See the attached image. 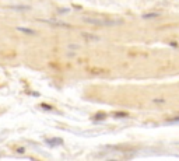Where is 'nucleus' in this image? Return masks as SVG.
<instances>
[{
	"instance_id": "f257e3e1",
	"label": "nucleus",
	"mask_w": 179,
	"mask_h": 161,
	"mask_svg": "<svg viewBox=\"0 0 179 161\" xmlns=\"http://www.w3.org/2000/svg\"><path fill=\"white\" fill-rule=\"evenodd\" d=\"M84 22L87 24H93V25H98V27H106V25H116L120 24V20H108V18H97V17H84L83 18Z\"/></svg>"
},
{
	"instance_id": "f03ea898",
	"label": "nucleus",
	"mask_w": 179,
	"mask_h": 161,
	"mask_svg": "<svg viewBox=\"0 0 179 161\" xmlns=\"http://www.w3.org/2000/svg\"><path fill=\"white\" fill-rule=\"evenodd\" d=\"M63 141L62 139H53V140H46V144L48 146H57V144H62Z\"/></svg>"
},
{
	"instance_id": "7ed1b4c3",
	"label": "nucleus",
	"mask_w": 179,
	"mask_h": 161,
	"mask_svg": "<svg viewBox=\"0 0 179 161\" xmlns=\"http://www.w3.org/2000/svg\"><path fill=\"white\" fill-rule=\"evenodd\" d=\"M17 30L21 32H25V34H31V35H34V34H36V32L34 31V30H30V28H22V27H17Z\"/></svg>"
},
{
	"instance_id": "20e7f679",
	"label": "nucleus",
	"mask_w": 179,
	"mask_h": 161,
	"mask_svg": "<svg viewBox=\"0 0 179 161\" xmlns=\"http://www.w3.org/2000/svg\"><path fill=\"white\" fill-rule=\"evenodd\" d=\"M158 14H144L143 18H150V17H157Z\"/></svg>"
}]
</instances>
